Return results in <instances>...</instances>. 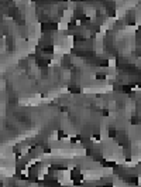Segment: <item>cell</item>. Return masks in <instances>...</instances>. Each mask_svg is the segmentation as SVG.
I'll return each mask as SVG.
<instances>
[{
	"mask_svg": "<svg viewBox=\"0 0 141 187\" xmlns=\"http://www.w3.org/2000/svg\"><path fill=\"white\" fill-rule=\"evenodd\" d=\"M109 136H110V138H114V136H116V130L110 128V129H109Z\"/></svg>",
	"mask_w": 141,
	"mask_h": 187,
	"instance_id": "6da1fadb",
	"label": "cell"
},
{
	"mask_svg": "<svg viewBox=\"0 0 141 187\" xmlns=\"http://www.w3.org/2000/svg\"><path fill=\"white\" fill-rule=\"evenodd\" d=\"M96 78H97V80H106V75H104V74H97Z\"/></svg>",
	"mask_w": 141,
	"mask_h": 187,
	"instance_id": "7a4b0ae2",
	"label": "cell"
}]
</instances>
